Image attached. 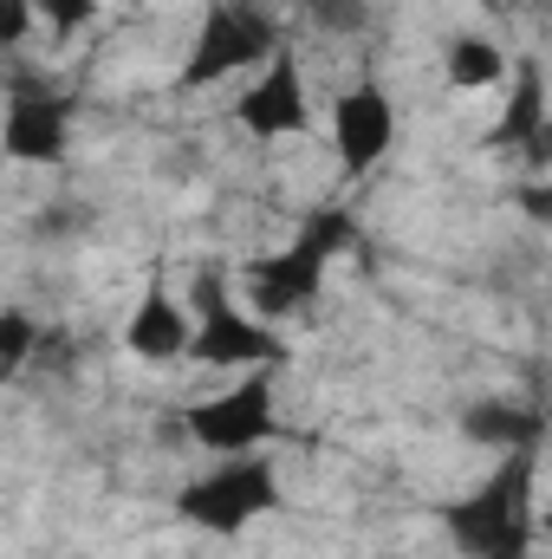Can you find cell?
I'll return each mask as SVG.
<instances>
[{"mask_svg": "<svg viewBox=\"0 0 552 559\" xmlns=\"http://www.w3.org/2000/svg\"><path fill=\"white\" fill-rule=\"evenodd\" d=\"M540 449H507L481 488L455 495L435 508L448 547L461 559H533V547L547 540L540 534Z\"/></svg>", "mask_w": 552, "mask_h": 559, "instance_id": "cell-1", "label": "cell"}, {"mask_svg": "<svg viewBox=\"0 0 552 559\" xmlns=\"http://www.w3.org/2000/svg\"><path fill=\"white\" fill-rule=\"evenodd\" d=\"M358 241V222H351V209H312L299 228H292V241L274 248V254H254L248 267H241V286H248V299H254V312L274 325V319H292L299 306H312L319 299V286H325V267L345 254Z\"/></svg>", "mask_w": 552, "mask_h": 559, "instance_id": "cell-2", "label": "cell"}, {"mask_svg": "<svg viewBox=\"0 0 552 559\" xmlns=\"http://www.w3.org/2000/svg\"><path fill=\"white\" fill-rule=\"evenodd\" d=\"M189 312H195V345H189L195 365H215V371H286L292 365V345L279 338L254 306H241L215 267L195 274Z\"/></svg>", "mask_w": 552, "mask_h": 559, "instance_id": "cell-3", "label": "cell"}, {"mask_svg": "<svg viewBox=\"0 0 552 559\" xmlns=\"http://www.w3.org/2000/svg\"><path fill=\"white\" fill-rule=\"evenodd\" d=\"M279 52H286V26L274 20L267 0H208L202 13V33L176 72L182 92H202V85H221L235 72H267Z\"/></svg>", "mask_w": 552, "mask_h": 559, "instance_id": "cell-4", "label": "cell"}, {"mask_svg": "<svg viewBox=\"0 0 552 559\" xmlns=\"http://www.w3.org/2000/svg\"><path fill=\"white\" fill-rule=\"evenodd\" d=\"M279 508H286V488H279V462L267 449H254V455H221L208 475H189V481L176 488V514H182L195 534H215V540L254 527L261 514H279Z\"/></svg>", "mask_w": 552, "mask_h": 559, "instance_id": "cell-5", "label": "cell"}, {"mask_svg": "<svg viewBox=\"0 0 552 559\" xmlns=\"http://www.w3.org/2000/svg\"><path fill=\"white\" fill-rule=\"evenodd\" d=\"M182 436L202 442V449H215V455H254V449H267L274 436H286V429H279L274 371H248L241 384H228V391L189 404V411H182Z\"/></svg>", "mask_w": 552, "mask_h": 559, "instance_id": "cell-6", "label": "cell"}, {"mask_svg": "<svg viewBox=\"0 0 552 559\" xmlns=\"http://www.w3.org/2000/svg\"><path fill=\"white\" fill-rule=\"evenodd\" d=\"M7 163H33L52 169L72 150V98L59 85H33L26 72H13L7 85Z\"/></svg>", "mask_w": 552, "mask_h": 559, "instance_id": "cell-7", "label": "cell"}, {"mask_svg": "<svg viewBox=\"0 0 552 559\" xmlns=\"http://www.w3.org/2000/svg\"><path fill=\"white\" fill-rule=\"evenodd\" d=\"M332 150H338L345 176H371L397 150V105H391V92L377 79L338 92V105H332Z\"/></svg>", "mask_w": 552, "mask_h": 559, "instance_id": "cell-8", "label": "cell"}, {"mask_svg": "<svg viewBox=\"0 0 552 559\" xmlns=\"http://www.w3.org/2000/svg\"><path fill=\"white\" fill-rule=\"evenodd\" d=\"M235 124H241L248 138H261V143L312 131V105H305V72H299L292 46L279 52L267 72H254V85H248V92L235 98Z\"/></svg>", "mask_w": 552, "mask_h": 559, "instance_id": "cell-9", "label": "cell"}, {"mask_svg": "<svg viewBox=\"0 0 552 559\" xmlns=\"http://www.w3.org/2000/svg\"><path fill=\"white\" fill-rule=\"evenodd\" d=\"M189 345H195V312L163 280H149L131 325H124V352L143 365H176V358H189Z\"/></svg>", "mask_w": 552, "mask_h": 559, "instance_id": "cell-10", "label": "cell"}, {"mask_svg": "<svg viewBox=\"0 0 552 559\" xmlns=\"http://www.w3.org/2000/svg\"><path fill=\"white\" fill-rule=\"evenodd\" d=\"M552 124V92H547V66L540 59H520L514 66V79H507V105H501V118H494V131H488V150H501V156H533L540 138H547Z\"/></svg>", "mask_w": 552, "mask_h": 559, "instance_id": "cell-11", "label": "cell"}, {"mask_svg": "<svg viewBox=\"0 0 552 559\" xmlns=\"http://www.w3.org/2000/svg\"><path fill=\"white\" fill-rule=\"evenodd\" d=\"M552 417L540 404H514V397H481V404H468L461 411V436L468 442H488V449H540L547 442Z\"/></svg>", "mask_w": 552, "mask_h": 559, "instance_id": "cell-12", "label": "cell"}, {"mask_svg": "<svg viewBox=\"0 0 552 559\" xmlns=\"http://www.w3.org/2000/svg\"><path fill=\"white\" fill-rule=\"evenodd\" d=\"M442 79H448L455 92H488V85L514 79V59H507L488 33H455L448 52H442Z\"/></svg>", "mask_w": 552, "mask_h": 559, "instance_id": "cell-13", "label": "cell"}, {"mask_svg": "<svg viewBox=\"0 0 552 559\" xmlns=\"http://www.w3.org/2000/svg\"><path fill=\"white\" fill-rule=\"evenodd\" d=\"M26 352H33V319L20 306H7V319H0V378H20Z\"/></svg>", "mask_w": 552, "mask_h": 559, "instance_id": "cell-14", "label": "cell"}, {"mask_svg": "<svg viewBox=\"0 0 552 559\" xmlns=\"http://www.w3.org/2000/svg\"><path fill=\"white\" fill-rule=\"evenodd\" d=\"M319 33H358L371 20V0H299Z\"/></svg>", "mask_w": 552, "mask_h": 559, "instance_id": "cell-15", "label": "cell"}, {"mask_svg": "<svg viewBox=\"0 0 552 559\" xmlns=\"http://www.w3.org/2000/svg\"><path fill=\"white\" fill-rule=\"evenodd\" d=\"M514 209H520L533 228H552V176H520V189H514Z\"/></svg>", "mask_w": 552, "mask_h": 559, "instance_id": "cell-16", "label": "cell"}, {"mask_svg": "<svg viewBox=\"0 0 552 559\" xmlns=\"http://www.w3.org/2000/svg\"><path fill=\"white\" fill-rule=\"evenodd\" d=\"M39 20H46L52 33H79V26L98 20V0H39Z\"/></svg>", "mask_w": 552, "mask_h": 559, "instance_id": "cell-17", "label": "cell"}, {"mask_svg": "<svg viewBox=\"0 0 552 559\" xmlns=\"http://www.w3.org/2000/svg\"><path fill=\"white\" fill-rule=\"evenodd\" d=\"M33 13H39V0H0V39H7V46H20V39H26V26H33Z\"/></svg>", "mask_w": 552, "mask_h": 559, "instance_id": "cell-18", "label": "cell"}, {"mask_svg": "<svg viewBox=\"0 0 552 559\" xmlns=\"http://www.w3.org/2000/svg\"><path fill=\"white\" fill-rule=\"evenodd\" d=\"M527 169H552V124H547V138H540V150L527 156Z\"/></svg>", "mask_w": 552, "mask_h": 559, "instance_id": "cell-19", "label": "cell"}, {"mask_svg": "<svg viewBox=\"0 0 552 559\" xmlns=\"http://www.w3.org/2000/svg\"><path fill=\"white\" fill-rule=\"evenodd\" d=\"M540 534H547V540H552V508H547V514H540Z\"/></svg>", "mask_w": 552, "mask_h": 559, "instance_id": "cell-20", "label": "cell"}]
</instances>
